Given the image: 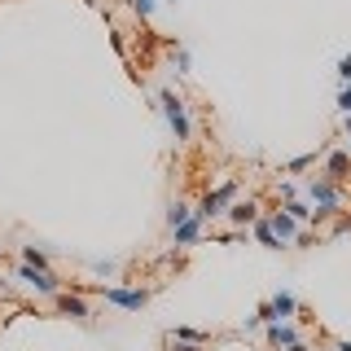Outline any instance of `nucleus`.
Wrapping results in <instances>:
<instances>
[{"label": "nucleus", "mask_w": 351, "mask_h": 351, "mask_svg": "<svg viewBox=\"0 0 351 351\" xmlns=\"http://www.w3.org/2000/svg\"><path fill=\"white\" fill-rule=\"evenodd\" d=\"M307 197H312V206H316L312 215H334L338 206H343V193H338V184L325 180V176H316V180L307 184Z\"/></svg>", "instance_id": "1"}, {"label": "nucleus", "mask_w": 351, "mask_h": 351, "mask_svg": "<svg viewBox=\"0 0 351 351\" xmlns=\"http://www.w3.org/2000/svg\"><path fill=\"white\" fill-rule=\"evenodd\" d=\"M233 197H237V180H228L224 184V189H211V193H206L202 197V202H197V219H211V215H224V206L228 202H233Z\"/></svg>", "instance_id": "2"}, {"label": "nucleus", "mask_w": 351, "mask_h": 351, "mask_svg": "<svg viewBox=\"0 0 351 351\" xmlns=\"http://www.w3.org/2000/svg\"><path fill=\"white\" fill-rule=\"evenodd\" d=\"M162 114H167L176 141H189V114H184V101L176 93H162Z\"/></svg>", "instance_id": "3"}, {"label": "nucleus", "mask_w": 351, "mask_h": 351, "mask_svg": "<svg viewBox=\"0 0 351 351\" xmlns=\"http://www.w3.org/2000/svg\"><path fill=\"white\" fill-rule=\"evenodd\" d=\"M101 299L114 303V307H128V312H141V307L149 303V290H123V285H106Z\"/></svg>", "instance_id": "4"}, {"label": "nucleus", "mask_w": 351, "mask_h": 351, "mask_svg": "<svg viewBox=\"0 0 351 351\" xmlns=\"http://www.w3.org/2000/svg\"><path fill=\"white\" fill-rule=\"evenodd\" d=\"M294 343H303V338H299V329H294L290 321H268V347L272 351H285Z\"/></svg>", "instance_id": "5"}, {"label": "nucleus", "mask_w": 351, "mask_h": 351, "mask_svg": "<svg viewBox=\"0 0 351 351\" xmlns=\"http://www.w3.org/2000/svg\"><path fill=\"white\" fill-rule=\"evenodd\" d=\"M263 219H268V228L277 233V241H294V237H299V219L285 211V206H281V211H272V215H263Z\"/></svg>", "instance_id": "6"}, {"label": "nucleus", "mask_w": 351, "mask_h": 351, "mask_svg": "<svg viewBox=\"0 0 351 351\" xmlns=\"http://www.w3.org/2000/svg\"><path fill=\"white\" fill-rule=\"evenodd\" d=\"M18 277L27 281V285H36L40 294H58V290H62L53 272H40V268H31V263H22V268H18Z\"/></svg>", "instance_id": "7"}, {"label": "nucleus", "mask_w": 351, "mask_h": 351, "mask_svg": "<svg viewBox=\"0 0 351 351\" xmlns=\"http://www.w3.org/2000/svg\"><path fill=\"white\" fill-rule=\"evenodd\" d=\"M325 180H334V184L351 180V154H329L325 158Z\"/></svg>", "instance_id": "8"}, {"label": "nucleus", "mask_w": 351, "mask_h": 351, "mask_svg": "<svg viewBox=\"0 0 351 351\" xmlns=\"http://www.w3.org/2000/svg\"><path fill=\"white\" fill-rule=\"evenodd\" d=\"M58 307H62L66 316H75V321H93V307H88L80 294H62L58 290Z\"/></svg>", "instance_id": "9"}, {"label": "nucleus", "mask_w": 351, "mask_h": 351, "mask_svg": "<svg viewBox=\"0 0 351 351\" xmlns=\"http://www.w3.org/2000/svg\"><path fill=\"white\" fill-rule=\"evenodd\" d=\"M171 237H176V246H193V241L202 237V219L189 215L184 224H176V228H171Z\"/></svg>", "instance_id": "10"}, {"label": "nucleus", "mask_w": 351, "mask_h": 351, "mask_svg": "<svg viewBox=\"0 0 351 351\" xmlns=\"http://www.w3.org/2000/svg\"><path fill=\"white\" fill-rule=\"evenodd\" d=\"M228 219H233L237 228L255 224V219H259V202H250V197H246V202H228Z\"/></svg>", "instance_id": "11"}, {"label": "nucleus", "mask_w": 351, "mask_h": 351, "mask_svg": "<svg viewBox=\"0 0 351 351\" xmlns=\"http://www.w3.org/2000/svg\"><path fill=\"white\" fill-rule=\"evenodd\" d=\"M255 237H259V246H268V250H277L281 246V241H277V233H272V228H268V219H255Z\"/></svg>", "instance_id": "12"}, {"label": "nucleus", "mask_w": 351, "mask_h": 351, "mask_svg": "<svg viewBox=\"0 0 351 351\" xmlns=\"http://www.w3.org/2000/svg\"><path fill=\"white\" fill-rule=\"evenodd\" d=\"M22 263H31V268H40V272H49V255H44L40 246H22Z\"/></svg>", "instance_id": "13"}, {"label": "nucleus", "mask_w": 351, "mask_h": 351, "mask_svg": "<svg viewBox=\"0 0 351 351\" xmlns=\"http://www.w3.org/2000/svg\"><path fill=\"white\" fill-rule=\"evenodd\" d=\"M193 211L184 202H171V211H167V228H176V224H184V219H189Z\"/></svg>", "instance_id": "14"}, {"label": "nucleus", "mask_w": 351, "mask_h": 351, "mask_svg": "<svg viewBox=\"0 0 351 351\" xmlns=\"http://www.w3.org/2000/svg\"><path fill=\"white\" fill-rule=\"evenodd\" d=\"M167 343L171 351H202V343H184V338H171V334H167Z\"/></svg>", "instance_id": "15"}, {"label": "nucleus", "mask_w": 351, "mask_h": 351, "mask_svg": "<svg viewBox=\"0 0 351 351\" xmlns=\"http://www.w3.org/2000/svg\"><path fill=\"white\" fill-rule=\"evenodd\" d=\"M93 272H97V277H114V263H110V259H97Z\"/></svg>", "instance_id": "16"}, {"label": "nucleus", "mask_w": 351, "mask_h": 351, "mask_svg": "<svg viewBox=\"0 0 351 351\" xmlns=\"http://www.w3.org/2000/svg\"><path fill=\"white\" fill-rule=\"evenodd\" d=\"M285 211H290L294 219H312V211H307V206H303V202H290V206H285Z\"/></svg>", "instance_id": "17"}, {"label": "nucleus", "mask_w": 351, "mask_h": 351, "mask_svg": "<svg viewBox=\"0 0 351 351\" xmlns=\"http://www.w3.org/2000/svg\"><path fill=\"white\" fill-rule=\"evenodd\" d=\"M312 162H316L312 154H303V158H294V162H290V171H307V167H312Z\"/></svg>", "instance_id": "18"}, {"label": "nucleus", "mask_w": 351, "mask_h": 351, "mask_svg": "<svg viewBox=\"0 0 351 351\" xmlns=\"http://www.w3.org/2000/svg\"><path fill=\"white\" fill-rule=\"evenodd\" d=\"M338 110H343V114H351V84L343 88V97H338Z\"/></svg>", "instance_id": "19"}, {"label": "nucleus", "mask_w": 351, "mask_h": 351, "mask_svg": "<svg viewBox=\"0 0 351 351\" xmlns=\"http://www.w3.org/2000/svg\"><path fill=\"white\" fill-rule=\"evenodd\" d=\"M338 75H343V80L351 84V53H347V58H343V62H338Z\"/></svg>", "instance_id": "20"}, {"label": "nucleus", "mask_w": 351, "mask_h": 351, "mask_svg": "<svg viewBox=\"0 0 351 351\" xmlns=\"http://www.w3.org/2000/svg\"><path fill=\"white\" fill-rule=\"evenodd\" d=\"M132 9H136V14H149V9H154V0H132Z\"/></svg>", "instance_id": "21"}, {"label": "nucleus", "mask_w": 351, "mask_h": 351, "mask_svg": "<svg viewBox=\"0 0 351 351\" xmlns=\"http://www.w3.org/2000/svg\"><path fill=\"white\" fill-rule=\"evenodd\" d=\"M285 351H307V343H294V347H285Z\"/></svg>", "instance_id": "22"}, {"label": "nucleus", "mask_w": 351, "mask_h": 351, "mask_svg": "<svg viewBox=\"0 0 351 351\" xmlns=\"http://www.w3.org/2000/svg\"><path fill=\"white\" fill-rule=\"evenodd\" d=\"M334 347H338V351H351V343H347V338H343V343H334Z\"/></svg>", "instance_id": "23"}, {"label": "nucleus", "mask_w": 351, "mask_h": 351, "mask_svg": "<svg viewBox=\"0 0 351 351\" xmlns=\"http://www.w3.org/2000/svg\"><path fill=\"white\" fill-rule=\"evenodd\" d=\"M347 132H351V114H347Z\"/></svg>", "instance_id": "24"}, {"label": "nucleus", "mask_w": 351, "mask_h": 351, "mask_svg": "<svg viewBox=\"0 0 351 351\" xmlns=\"http://www.w3.org/2000/svg\"><path fill=\"white\" fill-rule=\"evenodd\" d=\"M347 154H351V141H347Z\"/></svg>", "instance_id": "25"}]
</instances>
